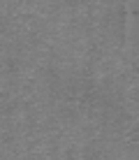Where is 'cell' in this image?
<instances>
[{"label": "cell", "mask_w": 139, "mask_h": 160, "mask_svg": "<svg viewBox=\"0 0 139 160\" xmlns=\"http://www.w3.org/2000/svg\"><path fill=\"white\" fill-rule=\"evenodd\" d=\"M125 47L139 60V0H125Z\"/></svg>", "instance_id": "cell-1"}]
</instances>
